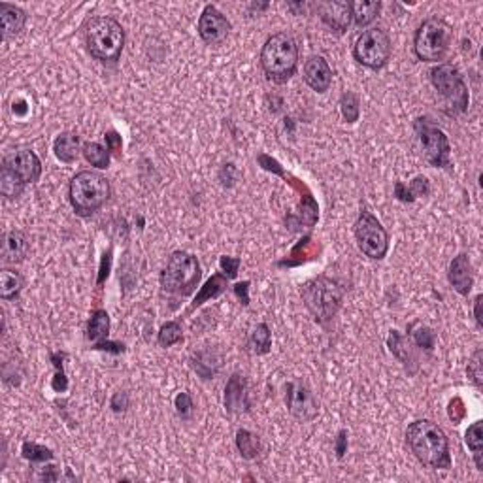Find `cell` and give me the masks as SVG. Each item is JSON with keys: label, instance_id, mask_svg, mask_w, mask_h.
<instances>
[{"label": "cell", "instance_id": "603a6c76", "mask_svg": "<svg viewBox=\"0 0 483 483\" xmlns=\"http://www.w3.org/2000/svg\"><path fill=\"white\" fill-rule=\"evenodd\" d=\"M236 448H238L244 459L251 461V459H257L259 453H261V440H259L255 432L240 429L236 432Z\"/></svg>", "mask_w": 483, "mask_h": 483}, {"label": "cell", "instance_id": "836d02e7", "mask_svg": "<svg viewBox=\"0 0 483 483\" xmlns=\"http://www.w3.org/2000/svg\"><path fill=\"white\" fill-rule=\"evenodd\" d=\"M412 338H414V342H416L419 348L427 349V351H430V349L434 348V342H437V334H434L427 325H421V323L412 325Z\"/></svg>", "mask_w": 483, "mask_h": 483}, {"label": "cell", "instance_id": "83f0119b", "mask_svg": "<svg viewBox=\"0 0 483 483\" xmlns=\"http://www.w3.org/2000/svg\"><path fill=\"white\" fill-rule=\"evenodd\" d=\"M227 280L228 278H223L221 274H215L210 278L208 282H206V285L201 289V293L196 295L195 298V304L193 306H201L202 302L210 300V298H215V296H219L227 289Z\"/></svg>", "mask_w": 483, "mask_h": 483}, {"label": "cell", "instance_id": "cb8c5ba5", "mask_svg": "<svg viewBox=\"0 0 483 483\" xmlns=\"http://www.w3.org/2000/svg\"><path fill=\"white\" fill-rule=\"evenodd\" d=\"M23 283H25V280H23V276L19 272L4 269L0 272V296L4 300H12L21 293Z\"/></svg>", "mask_w": 483, "mask_h": 483}, {"label": "cell", "instance_id": "5b68a950", "mask_svg": "<svg viewBox=\"0 0 483 483\" xmlns=\"http://www.w3.org/2000/svg\"><path fill=\"white\" fill-rule=\"evenodd\" d=\"M110 181L94 170H83L76 174L70 181V204L76 210V214L91 215L96 210H101L110 198Z\"/></svg>", "mask_w": 483, "mask_h": 483}, {"label": "cell", "instance_id": "f546056e", "mask_svg": "<svg viewBox=\"0 0 483 483\" xmlns=\"http://www.w3.org/2000/svg\"><path fill=\"white\" fill-rule=\"evenodd\" d=\"M340 110H342L344 119L348 123H355L361 115V102H359V96H357L353 91H348V93L342 94L340 99Z\"/></svg>", "mask_w": 483, "mask_h": 483}, {"label": "cell", "instance_id": "60d3db41", "mask_svg": "<svg viewBox=\"0 0 483 483\" xmlns=\"http://www.w3.org/2000/svg\"><path fill=\"white\" fill-rule=\"evenodd\" d=\"M127 406H128L127 393H123V391L115 393L114 398H112V408H114V412H125Z\"/></svg>", "mask_w": 483, "mask_h": 483}, {"label": "cell", "instance_id": "e575fe53", "mask_svg": "<svg viewBox=\"0 0 483 483\" xmlns=\"http://www.w3.org/2000/svg\"><path fill=\"white\" fill-rule=\"evenodd\" d=\"M23 457L31 463H46V461L53 459V451L47 450L44 446H38V443L25 442L23 443Z\"/></svg>", "mask_w": 483, "mask_h": 483}, {"label": "cell", "instance_id": "f1b7e54d", "mask_svg": "<svg viewBox=\"0 0 483 483\" xmlns=\"http://www.w3.org/2000/svg\"><path fill=\"white\" fill-rule=\"evenodd\" d=\"M83 157L91 167L108 168V164H110V149L96 144V142H89L83 146Z\"/></svg>", "mask_w": 483, "mask_h": 483}, {"label": "cell", "instance_id": "d4e9b609", "mask_svg": "<svg viewBox=\"0 0 483 483\" xmlns=\"http://www.w3.org/2000/svg\"><path fill=\"white\" fill-rule=\"evenodd\" d=\"M110 332V316L106 310H96L87 323V338L91 342L101 344Z\"/></svg>", "mask_w": 483, "mask_h": 483}, {"label": "cell", "instance_id": "6da1fadb", "mask_svg": "<svg viewBox=\"0 0 483 483\" xmlns=\"http://www.w3.org/2000/svg\"><path fill=\"white\" fill-rule=\"evenodd\" d=\"M406 443L416 459L429 468H451V453L448 437L437 423L417 419L406 429Z\"/></svg>", "mask_w": 483, "mask_h": 483}, {"label": "cell", "instance_id": "3957f363", "mask_svg": "<svg viewBox=\"0 0 483 483\" xmlns=\"http://www.w3.org/2000/svg\"><path fill=\"white\" fill-rule=\"evenodd\" d=\"M261 67L269 80L276 83L287 81L298 67V46L295 38L285 33L270 36L262 46Z\"/></svg>", "mask_w": 483, "mask_h": 483}, {"label": "cell", "instance_id": "277c9868", "mask_svg": "<svg viewBox=\"0 0 483 483\" xmlns=\"http://www.w3.org/2000/svg\"><path fill=\"white\" fill-rule=\"evenodd\" d=\"M85 46L94 59L115 62L125 46V31L114 17H93L85 27Z\"/></svg>", "mask_w": 483, "mask_h": 483}, {"label": "cell", "instance_id": "d6986e66", "mask_svg": "<svg viewBox=\"0 0 483 483\" xmlns=\"http://www.w3.org/2000/svg\"><path fill=\"white\" fill-rule=\"evenodd\" d=\"M28 251V240L27 236L23 235L21 230H10L2 238V259L6 262H19L25 259Z\"/></svg>", "mask_w": 483, "mask_h": 483}, {"label": "cell", "instance_id": "44dd1931", "mask_svg": "<svg viewBox=\"0 0 483 483\" xmlns=\"http://www.w3.org/2000/svg\"><path fill=\"white\" fill-rule=\"evenodd\" d=\"M80 148V138H78V135H74V133H62V135L57 136L53 142L55 157H57L59 161L67 162V164H70V162H74L76 159H78Z\"/></svg>", "mask_w": 483, "mask_h": 483}, {"label": "cell", "instance_id": "484cf974", "mask_svg": "<svg viewBox=\"0 0 483 483\" xmlns=\"http://www.w3.org/2000/svg\"><path fill=\"white\" fill-rule=\"evenodd\" d=\"M483 423L476 421L472 423L464 434V442L468 446V450L474 453V461H476V466L480 472H483V461H482V453H483V432H482Z\"/></svg>", "mask_w": 483, "mask_h": 483}, {"label": "cell", "instance_id": "9c48e42d", "mask_svg": "<svg viewBox=\"0 0 483 483\" xmlns=\"http://www.w3.org/2000/svg\"><path fill=\"white\" fill-rule=\"evenodd\" d=\"M430 81L438 93L442 94L446 106L450 108V114H463L466 112L470 102L468 87L464 83L463 76L453 65H438L430 70Z\"/></svg>", "mask_w": 483, "mask_h": 483}, {"label": "cell", "instance_id": "7a4b0ae2", "mask_svg": "<svg viewBox=\"0 0 483 483\" xmlns=\"http://www.w3.org/2000/svg\"><path fill=\"white\" fill-rule=\"evenodd\" d=\"M42 162L31 149H15L2 161L0 170V193L6 198H17L28 183L38 181Z\"/></svg>", "mask_w": 483, "mask_h": 483}, {"label": "cell", "instance_id": "f35d334b", "mask_svg": "<svg viewBox=\"0 0 483 483\" xmlns=\"http://www.w3.org/2000/svg\"><path fill=\"white\" fill-rule=\"evenodd\" d=\"M450 417L453 423H459L464 417V404L461 398H453L450 402Z\"/></svg>", "mask_w": 483, "mask_h": 483}, {"label": "cell", "instance_id": "f6af8a7d", "mask_svg": "<svg viewBox=\"0 0 483 483\" xmlns=\"http://www.w3.org/2000/svg\"><path fill=\"white\" fill-rule=\"evenodd\" d=\"M482 300H483L482 295H477L476 300H474V317H476L477 327H482L483 325V321H482Z\"/></svg>", "mask_w": 483, "mask_h": 483}, {"label": "cell", "instance_id": "9a60e30c", "mask_svg": "<svg viewBox=\"0 0 483 483\" xmlns=\"http://www.w3.org/2000/svg\"><path fill=\"white\" fill-rule=\"evenodd\" d=\"M317 12L325 21V25L332 28L334 33H346L351 25V2H342V0H332V2H321L317 4Z\"/></svg>", "mask_w": 483, "mask_h": 483}, {"label": "cell", "instance_id": "7bdbcfd3", "mask_svg": "<svg viewBox=\"0 0 483 483\" xmlns=\"http://www.w3.org/2000/svg\"><path fill=\"white\" fill-rule=\"evenodd\" d=\"M348 432L346 430H340L338 432V438H336V453H338V457L342 459L344 455H346V450H348Z\"/></svg>", "mask_w": 483, "mask_h": 483}, {"label": "cell", "instance_id": "ee69618b", "mask_svg": "<svg viewBox=\"0 0 483 483\" xmlns=\"http://www.w3.org/2000/svg\"><path fill=\"white\" fill-rule=\"evenodd\" d=\"M106 142H108L106 148L110 149V151H115V153H117V151L121 149V136H117V133H108Z\"/></svg>", "mask_w": 483, "mask_h": 483}, {"label": "cell", "instance_id": "d590c367", "mask_svg": "<svg viewBox=\"0 0 483 483\" xmlns=\"http://www.w3.org/2000/svg\"><path fill=\"white\" fill-rule=\"evenodd\" d=\"M468 378L476 383V387H482L483 372H482V349H477L468 362Z\"/></svg>", "mask_w": 483, "mask_h": 483}, {"label": "cell", "instance_id": "2e32d148", "mask_svg": "<svg viewBox=\"0 0 483 483\" xmlns=\"http://www.w3.org/2000/svg\"><path fill=\"white\" fill-rule=\"evenodd\" d=\"M304 81L316 93L329 91L330 83H332V68L329 67V62L323 59L321 55H314V57H310L306 60V65H304Z\"/></svg>", "mask_w": 483, "mask_h": 483}, {"label": "cell", "instance_id": "30bf717a", "mask_svg": "<svg viewBox=\"0 0 483 483\" xmlns=\"http://www.w3.org/2000/svg\"><path fill=\"white\" fill-rule=\"evenodd\" d=\"M393 51L389 34L382 28H368L357 38L353 46V57L359 65L370 68V70H380L387 65V60Z\"/></svg>", "mask_w": 483, "mask_h": 483}, {"label": "cell", "instance_id": "ba28073f", "mask_svg": "<svg viewBox=\"0 0 483 483\" xmlns=\"http://www.w3.org/2000/svg\"><path fill=\"white\" fill-rule=\"evenodd\" d=\"M302 300L319 323L330 321L336 316L344 298V289L329 278L308 282L300 291Z\"/></svg>", "mask_w": 483, "mask_h": 483}, {"label": "cell", "instance_id": "d6a6232c", "mask_svg": "<svg viewBox=\"0 0 483 483\" xmlns=\"http://www.w3.org/2000/svg\"><path fill=\"white\" fill-rule=\"evenodd\" d=\"M181 340H183V332H181L180 323L168 321L159 330V344H161L162 348H170V346H174V344L181 342Z\"/></svg>", "mask_w": 483, "mask_h": 483}, {"label": "cell", "instance_id": "7402d4cb", "mask_svg": "<svg viewBox=\"0 0 483 483\" xmlns=\"http://www.w3.org/2000/svg\"><path fill=\"white\" fill-rule=\"evenodd\" d=\"M382 10V2L376 0H357L351 2V15L355 21L357 27H366L372 21L376 19Z\"/></svg>", "mask_w": 483, "mask_h": 483}, {"label": "cell", "instance_id": "1f68e13d", "mask_svg": "<svg viewBox=\"0 0 483 483\" xmlns=\"http://www.w3.org/2000/svg\"><path fill=\"white\" fill-rule=\"evenodd\" d=\"M389 349L395 353L400 361L404 362V364H409V362L414 361L412 359V355H409V342L404 338L398 330H391V334H389Z\"/></svg>", "mask_w": 483, "mask_h": 483}, {"label": "cell", "instance_id": "ac0fdd59", "mask_svg": "<svg viewBox=\"0 0 483 483\" xmlns=\"http://www.w3.org/2000/svg\"><path fill=\"white\" fill-rule=\"evenodd\" d=\"M248 383L240 374H232L225 387V409L228 414H242L248 412Z\"/></svg>", "mask_w": 483, "mask_h": 483}, {"label": "cell", "instance_id": "ffe728a7", "mask_svg": "<svg viewBox=\"0 0 483 483\" xmlns=\"http://www.w3.org/2000/svg\"><path fill=\"white\" fill-rule=\"evenodd\" d=\"M0 21H2V33L6 38L19 34L27 23V14L21 8L14 6V4H0Z\"/></svg>", "mask_w": 483, "mask_h": 483}, {"label": "cell", "instance_id": "7c38bea8", "mask_svg": "<svg viewBox=\"0 0 483 483\" xmlns=\"http://www.w3.org/2000/svg\"><path fill=\"white\" fill-rule=\"evenodd\" d=\"M416 130L419 135V142H421L427 161L437 168L450 167V140L443 135L442 128L434 127L432 123H427V121L417 119Z\"/></svg>", "mask_w": 483, "mask_h": 483}, {"label": "cell", "instance_id": "e0dca14e", "mask_svg": "<svg viewBox=\"0 0 483 483\" xmlns=\"http://www.w3.org/2000/svg\"><path fill=\"white\" fill-rule=\"evenodd\" d=\"M448 280L453 285L459 295L466 296L472 291L474 285V272H472V262L466 253L457 255L450 264V272H448Z\"/></svg>", "mask_w": 483, "mask_h": 483}, {"label": "cell", "instance_id": "52a82bcc", "mask_svg": "<svg viewBox=\"0 0 483 483\" xmlns=\"http://www.w3.org/2000/svg\"><path fill=\"white\" fill-rule=\"evenodd\" d=\"M451 27L440 17H430L425 19L417 27L416 36H414V51L417 59L425 62H438L442 60L448 51H450Z\"/></svg>", "mask_w": 483, "mask_h": 483}, {"label": "cell", "instance_id": "4316f807", "mask_svg": "<svg viewBox=\"0 0 483 483\" xmlns=\"http://www.w3.org/2000/svg\"><path fill=\"white\" fill-rule=\"evenodd\" d=\"M249 348L257 355L269 353L270 348H272V334H270L269 325H264V323L257 325L253 332H251V338H249Z\"/></svg>", "mask_w": 483, "mask_h": 483}, {"label": "cell", "instance_id": "8992f818", "mask_svg": "<svg viewBox=\"0 0 483 483\" xmlns=\"http://www.w3.org/2000/svg\"><path fill=\"white\" fill-rule=\"evenodd\" d=\"M201 280V264L187 251H174L168 257L161 272V287L164 293L176 296L191 295Z\"/></svg>", "mask_w": 483, "mask_h": 483}, {"label": "cell", "instance_id": "ab89813d", "mask_svg": "<svg viewBox=\"0 0 483 483\" xmlns=\"http://www.w3.org/2000/svg\"><path fill=\"white\" fill-rule=\"evenodd\" d=\"M409 191H412V195L414 196H423L429 193V181H427V178H416V180L412 181V187H409Z\"/></svg>", "mask_w": 483, "mask_h": 483}, {"label": "cell", "instance_id": "8fae6325", "mask_svg": "<svg viewBox=\"0 0 483 483\" xmlns=\"http://www.w3.org/2000/svg\"><path fill=\"white\" fill-rule=\"evenodd\" d=\"M357 246L370 259H383L389 249V235L370 212H361L355 223Z\"/></svg>", "mask_w": 483, "mask_h": 483}, {"label": "cell", "instance_id": "4fadbf2b", "mask_svg": "<svg viewBox=\"0 0 483 483\" xmlns=\"http://www.w3.org/2000/svg\"><path fill=\"white\" fill-rule=\"evenodd\" d=\"M285 404L291 416L298 421H312L317 416V400L316 395L312 393L308 385L304 382H291L287 385V395H285Z\"/></svg>", "mask_w": 483, "mask_h": 483}, {"label": "cell", "instance_id": "74e56055", "mask_svg": "<svg viewBox=\"0 0 483 483\" xmlns=\"http://www.w3.org/2000/svg\"><path fill=\"white\" fill-rule=\"evenodd\" d=\"M219 264H221V270L227 274V278H235L238 274L240 259H236V257H221Z\"/></svg>", "mask_w": 483, "mask_h": 483}, {"label": "cell", "instance_id": "b9f144b4", "mask_svg": "<svg viewBox=\"0 0 483 483\" xmlns=\"http://www.w3.org/2000/svg\"><path fill=\"white\" fill-rule=\"evenodd\" d=\"M395 195L398 201H402V202H412L414 198H416V196L412 195V191H409L404 183H400V181L395 185Z\"/></svg>", "mask_w": 483, "mask_h": 483}, {"label": "cell", "instance_id": "4dcf8cb0", "mask_svg": "<svg viewBox=\"0 0 483 483\" xmlns=\"http://www.w3.org/2000/svg\"><path fill=\"white\" fill-rule=\"evenodd\" d=\"M219 368V359H215L210 351H202L195 359V370L201 374L204 380L215 376V372Z\"/></svg>", "mask_w": 483, "mask_h": 483}, {"label": "cell", "instance_id": "5bb4252c", "mask_svg": "<svg viewBox=\"0 0 483 483\" xmlns=\"http://www.w3.org/2000/svg\"><path fill=\"white\" fill-rule=\"evenodd\" d=\"M198 34L206 44L217 46L227 40V36L230 34V23L217 8L208 4L202 10L201 19H198Z\"/></svg>", "mask_w": 483, "mask_h": 483}, {"label": "cell", "instance_id": "8d00e7d4", "mask_svg": "<svg viewBox=\"0 0 483 483\" xmlns=\"http://www.w3.org/2000/svg\"><path fill=\"white\" fill-rule=\"evenodd\" d=\"M174 404L176 412H178V416L181 419H189L191 417V414H193V398L187 393H180V395L176 396Z\"/></svg>", "mask_w": 483, "mask_h": 483}]
</instances>
